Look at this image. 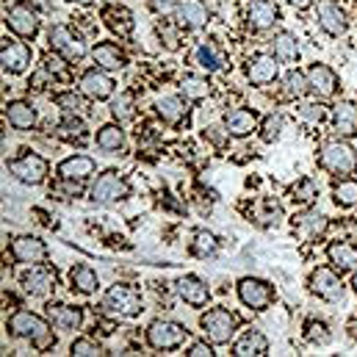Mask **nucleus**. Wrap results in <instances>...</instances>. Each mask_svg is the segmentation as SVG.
<instances>
[{"label": "nucleus", "mask_w": 357, "mask_h": 357, "mask_svg": "<svg viewBox=\"0 0 357 357\" xmlns=\"http://www.w3.org/2000/svg\"><path fill=\"white\" fill-rule=\"evenodd\" d=\"M70 3H75V6H91L94 0H70Z\"/></svg>", "instance_id": "obj_56"}, {"label": "nucleus", "mask_w": 357, "mask_h": 357, "mask_svg": "<svg viewBox=\"0 0 357 357\" xmlns=\"http://www.w3.org/2000/svg\"><path fill=\"white\" fill-rule=\"evenodd\" d=\"M319 164H321V169H327L333 175L349 178L357 172V150L347 139L324 142L321 150H319Z\"/></svg>", "instance_id": "obj_2"}, {"label": "nucleus", "mask_w": 357, "mask_h": 357, "mask_svg": "<svg viewBox=\"0 0 357 357\" xmlns=\"http://www.w3.org/2000/svg\"><path fill=\"white\" fill-rule=\"evenodd\" d=\"M94 142L102 153H119L125 147V130H122V125H102L97 130Z\"/></svg>", "instance_id": "obj_36"}, {"label": "nucleus", "mask_w": 357, "mask_h": 357, "mask_svg": "<svg viewBox=\"0 0 357 357\" xmlns=\"http://www.w3.org/2000/svg\"><path fill=\"white\" fill-rule=\"evenodd\" d=\"M316 20H319V28L333 39L344 36L349 28V17L338 0H319L316 3Z\"/></svg>", "instance_id": "obj_12"}, {"label": "nucleus", "mask_w": 357, "mask_h": 357, "mask_svg": "<svg viewBox=\"0 0 357 357\" xmlns=\"http://www.w3.org/2000/svg\"><path fill=\"white\" fill-rule=\"evenodd\" d=\"M236 294H238L241 305L250 307V310H255V313L268 310L274 305V299H277L274 285L268 280H261V277H244V280H238Z\"/></svg>", "instance_id": "obj_7"}, {"label": "nucleus", "mask_w": 357, "mask_h": 357, "mask_svg": "<svg viewBox=\"0 0 357 357\" xmlns=\"http://www.w3.org/2000/svg\"><path fill=\"white\" fill-rule=\"evenodd\" d=\"M194 64L208 70V73H219V70L227 67V53L222 50V45L216 39H205L194 50Z\"/></svg>", "instance_id": "obj_25"}, {"label": "nucleus", "mask_w": 357, "mask_h": 357, "mask_svg": "<svg viewBox=\"0 0 357 357\" xmlns=\"http://www.w3.org/2000/svg\"><path fill=\"white\" fill-rule=\"evenodd\" d=\"M282 128H285V116L280 114V111H271L266 114L264 119H261V125H258V133H261V139L264 142H277L280 136H282Z\"/></svg>", "instance_id": "obj_39"}, {"label": "nucleus", "mask_w": 357, "mask_h": 357, "mask_svg": "<svg viewBox=\"0 0 357 357\" xmlns=\"http://www.w3.org/2000/svg\"><path fill=\"white\" fill-rule=\"evenodd\" d=\"M91 59H94V64H97L100 70H105V73H119V70L128 67L125 50H122L119 45H114V42H100V45H94Z\"/></svg>", "instance_id": "obj_26"}, {"label": "nucleus", "mask_w": 357, "mask_h": 357, "mask_svg": "<svg viewBox=\"0 0 357 357\" xmlns=\"http://www.w3.org/2000/svg\"><path fill=\"white\" fill-rule=\"evenodd\" d=\"M327 225H330L327 216L321 211H316V208H305L302 213L294 216V233L302 241H316L319 236H324Z\"/></svg>", "instance_id": "obj_19"}, {"label": "nucleus", "mask_w": 357, "mask_h": 357, "mask_svg": "<svg viewBox=\"0 0 357 357\" xmlns=\"http://www.w3.org/2000/svg\"><path fill=\"white\" fill-rule=\"evenodd\" d=\"M285 3H288V6H294V8H305L310 0H285Z\"/></svg>", "instance_id": "obj_55"}, {"label": "nucleus", "mask_w": 357, "mask_h": 357, "mask_svg": "<svg viewBox=\"0 0 357 357\" xmlns=\"http://www.w3.org/2000/svg\"><path fill=\"white\" fill-rule=\"evenodd\" d=\"M94 169H97V164H94V158L89 155H70V158H64L61 164H59V178L61 180H75V183H81V180H86L89 175H94Z\"/></svg>", "instance_id": "obj_29"}, {"label": "nucleus", "mask_w": 357, "mask_h": 357, "mask_svg": "<svg viewBox=\"0 0 357 357\" xmlns=\"http://www.w3.org/2000/svg\"><path fill=\"white\" fill-rule=\"evenodd\" d=\"M133 97L130 94H119L114 102H111V116L122 125V122H128V119H133Z\"/></svg>", "instance_id": "obj_47"}, {"label": "nucleus", "mask_w": 357, "mask_h": 357, "mask_svg": "<svg viewBox=\"0 0 357 357\" xmlns=\"http://www.w3.org/2000/svg\"><path fill=\"white\" fill-rule=\"evenodd\" d=\"M6 119L14 130H31L36 125V108L28 100H11L6 105Z\"/></svg>", "instance_id": "obj_32"}, {"label": "nucleus", "mask_w": 357, "mask_h": 357, "mask_svg": "<svg viewBox=\"0 0 357 357\" xmlns=\"http://www.w3.org/2000/svg\"><path fill=\"white\" fill-rule=\"evenodd\" d=\"M302 116H307L310 122H321L327 116V111L321 102H310V105H302Z\"/></svg>", "instance_id": "obj_51"}, {"label": "nucleus", "mask_w": 357, "mask_h": 357, "mask_svg": "<svg viewBox=\"0 0 357 357\" xmlns=\"http://www.w3.org/2000/svg\"><path fill=\"white\" fill-rule=\"evenodd\" d=\"M70 355L75 357H94V355H105L102 347L94 341V338H75L70 344Z\"/></svg>", "instance_id": "obj_48"}, {"label": "nucleus", "mask_w": 357, "mask_h": 357, "mask_svg": "<svg viewBox=\"0 0 357 357\" xmlns=\"http://www.w3.org/2000/svg\"><path fill=\"white\" fill-rule=\"evenodd\" d=\"M59 136L67 142H84L86 139V125L84 119H75V114H70L61 125H59Z\"/></svg>", "instance_id": "obj_44"}, {"label": "nucleus", "mask_w": 357, "mask_h": 357, "mask_svg": "<svg viewBox=\"0 0 357 357\" xmlns=\"http://www.w3.org/2000/svg\"><path fill=\"white\" fill-rule=\"evenodd\" d=\"M56 282H59L56 268L45 266V264H33V266L25 268V271L20 274V285H22V291L31 294V296H36V299L50 296V294L56 291Z\"/></svg>", "instance_id": "obj_10"}, {"label": "nucleus", "mask_w": 357, "mask_h": 357, "mask_svg": "<svg viewBox=\"0 0 357 357\" xmlns=\"http://www.w3.org/2000/svg\"><path fill=\"white\" fill-rule=\"evenodd\" d=\"M6 25L14 36L20 39H33L39 33V17H36V8L28 6V3H14L8 11H6Z\"/></svg>", "instance_id": "obj_13"}, {"label": "nucleus", "mask_w": 357, "mask_h": 357, "mask_svg": "<svg viewBox=\"0 0 357 357\" xmlns=\"http://www.w3.org/2000/svg\"><path fill=\"white\" fill-rule=\"evenodd\" d=\"M47 244L36 236H17L11 241V258L17 264H25V266H33V264H45L47 261Z\"/></svg>", "instance_id": "obj_14"}, {"label": "nucleus", "mask_w": 357, "mask_h": 357, "mask_svg": "<svg viewBox=\"0 0 357 357\" xmlns=\"http://www.w3.org/2000/svg\"><path fill=\"white\" fill-rule=\"evenodd\" d=\"M205 139H211L216 147H225V139H230V133L225 128H208L205 130Z\"/></svg>", "instance_id": "obj_53"}, {"label": "nucleus", "mask_w": 357, "mask_h": 357, "mask_svg": "<svg viewBox=\"0 0 357 357\" xmlns=\"http://www.w3.org/2000/svg\"><path fill=\"white\" fill-rule=\"evenodd\" d=\"M180 25H172L169 20H161L158 22V39H161V45L167 47V50H178L180 47V31H178Z\"/></svg>", "instance_id": "obj_46"}, {"label": "nucleus", "mask_w": 357, "mask_h": 357, "mask_svg": "<svg viewBox=\"0 0 357 357\" xmlns=\"http://www.w3.org/2000/svg\"><path fill=\"white\" fill-rule=\"evenodd\" d=\"M175 291H178L180 299L185 305H191V307H205L208 299H211L208 282L202 277H197V274H183L178 280V285H175Z\"/></svg>", "instance_id": "obj_20"}, {"label": "nucleus", "mask_w": 357, "mask_h": 357, "mask_svg": "<svg viewBox=\"0 0 357 357\" xmlns=\"http://www.w3.org/2000/svg\"><path fill=\"white\" fill-rule=\"evenodd\" d=\"M47 42H50V47H53L64 61H70V64L84 61L86 53H89V45L84 42V36H81L78 31H73L70 25H64V22H56V25L47 28Z\"/></svg>", "instance_id": "obj_5"}, {"label": "nucleus", "mask_w": 357, "mask_h": 357, "mask_svg": "<svg viewBox=\"0 0 357 357\" xmlns=\"http://www.w3.org/2000/svg\"><path fill=\"white\" fill-rule=\"evenodd\" d=\"M258 219H261V225H277L282 219V205L277 199H266L264 202V213H258Z\"/></svg>", "instance_id": "obj_49"}, {"label": "nucleus", "mask_w": 357, "mask_h": 357, "mask_svg": "<svg viewBox=\"0 0 357 357\" xmlns=\"http://www.w3.org/2000/svg\"><path fill=\"white\" fill-rule=\"evenodd\" d=\"M211 81L205 78V75H185L183 81H180V91H183V97L185 100H205L208 94H211Z\"/></svg>", "instance_id": "obj_38"}, {"label": "nucleus", "mask_w": 357, "mask_h": 357, "mask_svg": "<svg viewBox=\"0 0 357 357\" xmlns=\"http://www.w3.org/2000/svg\"><path fill=\"white\" fill-rule=\"evenodd\" d=\"M352 3H355V6H357V0H352Z\"/></svg>", "instance_id": "obj_58"}, {"label": "nucleus", "mask_w": 357, "mask_h": 357, "mask_svg": "<svg viewBox=\"0 0 357 357\" xmlns=\"http://www.w3.org/2000/svg\"><path fill=\"white\" fill-rule=\"evenodd\" d=\"M258 114L250 108H233L225 114V130L230 133V139H247L252 136V130H258Z\"/></svg>", "instance_id": "obj_24"}, {"label": "nucleus", "mask_w": 357, "mask_h": 357, "mask_svg": "<svg viewBox=\"0 0 357 357\" xmlns=\"http://www.w3.org/2000/svg\"><path fill=\"white\" fill-rule=\"evenodd\" d=\"M291 199L296 202V205H305V208H310L313 205V199L319 197V188H316V183L310 178H299L294 185H291Z\"/></svg>", "instance_id": "obj_40"}, {"label": "nucleus", "mask_w": 357, "mask_h": 357, "mask_svg": "<svg viewBox=\"0 0 357 357\" xmlns=\"http://www.w3.org/2000/svg\"><path fill=\"white\" fill-rule=\"evenodd\" d=\"M307 86H310V94H313V97L330 100V97L338 94L341 81H338V75H335L333 67H327V64H313V67L307 70Z\"/></svg>", "instance_id": "obj_16"}, {"label": "nucleus", "mask_w": 357, "mask_h": 357, "mask_svg": "<svg viewBox=\"0 0 357 357\" xmlns=\"http://www.w3.org/2000/svg\"><path fill=\"white\" fill-rule=\"evenodd\" d=\"M282 86H285V94H288V97H302V94H307V91H310V86H307V73H302V70L285 73Z\"/></svg>", "instance_id": "obj_43"}, {"label": "nucleus", "mask_w": 357, "mask_h": 357, "mask_svg": "<svg viewBox=\"0 0 357 357\" xmlns=\"http://www.w3.org/2000/svg\"><path fill=\"white\" fill-rule=\"evenodd\" d=\"M277 20H280V8H277L274 0H250V6H247V25H250V31H255V33L268 31Z\"/></svg>", "instance_id": "obj_22"}, {"label": "nucleus", "mask_w": 357, "mask_h": 357, "mask_svg": "<svg viewBox=\"0 0 357 357\" xmlns=\"http://www.w3.org/2000/svg\"><path fill=\"white\" fill-rule=\"evenodd\" d=\"M333 128L338 139H355L357 136V105L349 100H341L333 108Z\"/></svg>", "instance_id": "obj_27"}, {"label": "nucleus", "mask_w": 357, "mask_h": 357, "mask_svg": "<svg viewBox=\"0 0 357 357\" xmlns=\"http://www.w3.org/2000/svg\"><path fill=\"white\" fill-rule=\"evenodd\" d=\"M352 285H355V291H357V271H355V280H352Z\"/></svg>", "instance_id": "obj_57"}, {"label": "nucleus", "mask_w": 357, "mask_h": 357, "mask_svg": "<svg viewBox=\"0 0 357 357\" xmlns=\"http://www.w3.org/2000/svg\"><path fill=\"white\" fill-rule=\"evenodd\" d=\"M28 6H33V8H39V11H50V0H25Z\"/></svg>", "instance_id": "obj_54"}, {"label": "nucleus", "mask_w": 357, "mask_h": 357, "mask_svg": "<svg viewBox=\"0 0 357 357\" xmlns=\"http://www.w3.org/2000/svg\"><path fill=\"white\" fill-rule=\"evenodd\" d=\"M70 285H73V291H78V294H94L97 288H100V280H97V271L86 264H75V266L70 268Z\"/></svg>", "instance_id": "obj_35"}, {"label": "nucleus", "mask_w": 357, "mask_h": 357, "mask_svg": "<svg viewBox=\"0 0 357 357\" xmlns=\"http://www.w3.org/2000/svg\"><path fill=\"white\" fill-rule=\"evenodd\" d=\"M327 261L333 264L335 271H341V274L357 271V247L349 244V241H333L327 247Z\"/></svg>", "instance_id": "obj_28"}, {"label": "nucleus", "mask_w": 357, "mask_h": 357, "mask_svg": "<svg viewBox=\"0 0 357 357\" xmlns=\"http://www.w3.org/2000/svg\"><path fill=\"white\" fill-rule=\"evenodd\" d=\"M128 197H130V185L116 169H105L91 185V199L97 205H114V202H122Z\"/></svg>", "instance_id": "obj_9"}, {"label": "nucleus", "mask_w": 357, "mask_h": 357, "mask_svg": "<svg viewBox=\"0 0 357 357\" xmlns=\"http://www.w3.org/2000/svg\"><path fill=\"white\" fill-rule=\"evenodd\" d=\"M155 114H158L167 125H180V122L185 119L188 108H185L183 97H178V94H164V97L155 100Z\"/></svg>", "instance_id": "obj_33"}, {"label": "nucleus", "mask_w": 357, "mask_h": 357, "mask_svg": "<svg viewBox=\"0 0 357 357\" xmlns=\"http://www.w3.org/2000/svg\"><path fill=\"white\" fill-rule=\"evenodd\" d=\"M56 105L64 114H84L86 111V94L84 91H59L56 94Z\"/></svg>", "instance_id": "obj_42"}, {"label": "nucleus", "mask_w": 357, "mask_h": 357, "mask_svg": "<svg viewBox=\"0 0 357 357\" xmlns=\"http://www.w3.org/2000/svg\"><path fill=\"white\" fill-rule=\"evenodd\" d=\"M188 330L180 324V321H172V319H155L147 324V347L155 349V352H175L183 347Z\"/></svg>", "instance_id": "obj_6"}, {"label": "nucleus", "mask_w": 357, "mask_h": 357, "mask_svg": "<svg viewBox=\"0 0 357 357\" xmlns=\"http://www.w3.org/2000/svg\"><path fill=\"white\" fill-rule=\"evenodd\" d=\"M50 327H53V324L47 321V316L42 319V316H36V313H31V310H25V307L14 310V313L8 316V321H6V330H8L14 338L28 341V344L36 347L39 352H47V349L56 347V335H53Z\"/></svg>", "instance_id": "obj_1"}, {"label": "nucleus", "mask_w": 357, "mask_h": 357, "mask_svg": "<svg viewBox=\"0 0 357 357\" xmlns=\"http://www.w3.org/2000/svg\"><path fill=\"white\" fill-rule=\"evenodd\" d=\"M305 338L310 344H330V324L327 321H319V319H307L305 321Z\"/></svg>", "instance_id": "obj_45"}, {"label": "nucleus", "mask_w": 357, "mask_h": 357, "mask_svg": "<svg viewBox=\"0 0 357 357\" xmlns=\"http://www.w3.org/2000/svg\"><path fill=\"white\" fill-rule=\"evenodd\" d=\"M271 56L280 64H296L299 61V39L291 31H280L271 39Z\"/></svg>", "instance_id": "obj_31"}, {"label": "nucleus", "mask_w": 357, "mask_h": 357, "mask_svg": "<svg viewBox=\"0 0 357 357\" xmlns=\"http://www.w3.org/2000/svg\"><path fill=\"white\" fill-rule=\"evenodd\" d=\"M333 199L338 208H355L357 205V178H338L333 183Z\"/></svg>", "instance_id": "obj_37"}, {"label": "nucleus", "mask_w": 357, "mask_h": 357, "mask_svg": "<svg viewBox=\"0 0 357 357\" xmlns=\"http://www.w3.org/2000/svg\"><path fill=\"white\" fill-rule=\"evenodd\" d=\"M102 313L108 316H116V319H133L142 313V294L139 288L128 285V282H116L111 285L105 294H102V302H100Z\"/></svg>", "instance_id": "obj_3"}, {"label": "nucleus", "mask_w": 357, "mask_h": 357, "mask_svg": "<svg viewBox=\"0 0 357 357\" xmlns=\"http://www.w3.org/2000/svg\"><path fill=\"white\" fill-rule=\"evenodd\" d=\"M199 330L205 333V338L213 347H225L233 341V335L238 330V316L230 313L227 307H211L199 316Z\"/></svg>", "instance_id": "obj_4"}, {"label": "nucleus", "mask_w": 357, "mask_h": 357, "mask_svg": "<svg viewBox=\"0 0 357 357\" xmlns=\"http://www.w3.org/2000/svg\"><path fill=\"white\" fill-rule=\"evenodd\" d=\"M280 61L271 56V53H258V56H252L247 64H244V75H247V81L252 84V86H268V84H274L277 81V75H280V67H277Z\"/></svg>", "instance_id": "obj_15"}, {"label": "nucleus", "mask_w": 357, "mask_h": 357, "mask_svg": "<svg viewBox=\"0 0 357 357\" xmlns=\"http://www.w3.org/2000/svg\"><path fill=\"white\" fill-rule=\"evenodd\" d=\"M150 8L158 14V17H167L178 8V0H150Z\"/></svg>", "instance_id": "obj_52"}, {"label": "nucleus", "mask_w": 357, "mask_h": 357, "mask_svg": "<svg viewBox=\"0 0 357 357\" xmlns=\"http://www.w3.org/2000/svg\"><path fill=\"white\" fill-rule=\"evenodd\" d=\"M185 355L188 357H213L216 352H213V344H211V341H194V344L188 347Z\"/></svg>", "instance_id": "obj_50"}, {"label": "nucleus", "mask_w": 357, "mask_h": 357, "mask_svg": "<svg viewBox=\"0 0 357 357\" xmlns=\"http://www.w3.org/2000/svg\"><path fill=\"white\" fill-rule=\"evenodd\" d=\"M31 47L28 42H20V39H6L3 42V50H0V61H3V73L8 75H20L28 70L31 64Z\"/></svg>", "instance_id": "obj_17"}, {"label": "nucleus", "mask_w": 357, "mask_h": 357, "mask_svg": "<svg viewBox=\"0 0 357 357\" xmlns=\"http://www.w3.org/2000/svg\"><path fill=\"white\" fill-rule=\"evenodd\" d=\"M175 20H178L180 28H185V31L205 28L208 25V6H205V0H178Z\"/></svg>", "instance_id": "obj_23"}, {"label": "nucleus", "mask_w": 357, "mask_h": 357, "mask_svg": "<svg viewBox=\"0 0 357 357\" xmlns=\"http://www.w3.org/2000/svg\"><path fill=\"white\" fill-rule=\"evenodd\" d=\"M45 316H47V321L56 327V330H61V333H75V330H81V324H84V310L78 307V305H64V302H50L47 307H45Z\"/></svg>", "instance_id": "obj_18"}, {"label": "nucleus", "mask_w": 357, "mask_h": 357, "mask_svg": "<svg viewBox=\"0 0 357 357\" xmlns=\"http://www.w3.org/2000/svg\"><path fill=\"white\" fill-rule=\"evenodd\" d=\"M268 352V338L258 330L244 333L236 344H233V355L238 357H264Z\"/></svg>", "instance_id": "obj_34"}, {"label": "nucleus", "mask_w": 357, "mask_h": 357, "mask_svg": "<svg viewBox=\"0 0 357 357\" xmlns=\"http://www.w3.org/2000/svg\"><path fill=\"white\" fill-rule=\"evenodd\" d=\"M307 285H310V291H313L319 299H324V302H341L344 294H347V285H344V280H341V271H335L333 266L313 268L310 277H307Z\"/></svg>", "instance_id": "obj_8"}, {"label": "nucleus", "mask_w": 357, "mask_h": 357, "mask_svg": "<svg viewBox=\"0 0 357 357\" xmlns=\"http://www.w3.org/2000/svg\"><path fill=\"white\" fill-rule=\"evenodd\" d=\"M216 250H219V241H216L208 230H197V233L191 236V255H197V258H211V255H216Z\"/></svg>", "instance_id": "obj_41"}, {"label": "nucleus", "mask_w": 357, "mask_h": 357, "mask_svg": "<svg viewBox=\"0 0 357 357\" xmlns=\"http://www.w3.org/2000/svg\"><path fill=\"white\" fill-rule=\"evenodd\" d=\"M102 20H105V28L114 31L116 36H130L133 28H136V20L125 6H105L102 8Z\"/></svg>", "instance_id": "obj_30"}, {"label": "nucleus", "mask_w": 357, "mask_h": 357, "mask_svg": "<svg viewBox=\"0 0 357 357\" xmlns=\"http://www.w3.org/2000/svg\"><path fill=\"white\" fill-rule=\"evenodd\" d=\"M8 172L25 185H39L50 175V164L36 153H25V155L8 161Z\"/></svg>", "instance_id": "obj_11"}, {"label": "nucleus", "mask_w": 357, "mask_h": 357, "mask_svg": "<svg viewBox=\"0 0 357 357\" xmlns=\"http://www.w3.org/2000/svg\"><path fill=\"white\" fill-rule=\"evenodd\" d=\"M81 91L89 97V100H108L114 89H116V84H114V78L105 73V70H100V67H94V70H86L84 75H81Z\"/></svg>", "instance_id": "obj_21"}]
</instances>
